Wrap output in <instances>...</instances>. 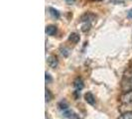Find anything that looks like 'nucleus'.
I'll return each instance as SVG.
<instances>
[{"instance_id": "nucleus-3", "label": "nucleus", "mask_w": 132, "mask_h": 119, "mask_svg": "<svg viewBox=\"0 0 132 119\" xmlns=\"http://www.w3.org/2000/svg\"><path fill=\"white\" fill-rule=\"evenodd\" d=\"M47 64H48V66H50V67H52V69H56V67L58 66V65H59L58 58H57L56 56H54V55L49 56V57L47 58Z\"/></svg>"}, {"instance_id": "nucleus-17", "label": "nucleus", "mask_w": 132, "mask_h": 119, "mask_svg": "<svg viewBox=\"0 0 132 119\" xmlns=\"http://www.w3.org/2000/svg\"><path fill=\"white\" fill-rule=\"evenodd\" d=\"M94 1H102V0H94Z\"/></svg>"}, {"instance_id": "nucleus-14", "label": "nucleus", "mask_w": 132, "mask_h": 119, "mask_svg": "<svg viewBox=\"0 0 132 119\" xmlns=\"http://www.w3.org/2000/svg\"><path fill=\"white\" fill-rule=\"evenodd\" d=\"M46 81L47 82H51V81H52V78H51L50 73H46Z\"/></svg>"}, {"instance_id": "nucleus-12", "label": "nucleus", "mask_w": 132, "mask_h": 119, "mask_svg": "<svg viewBox=\"0 0 132 119\" xmlns=\"http://www.w3.org/2000/svg\"><path fill=\"white\" fill-rule=\"evenodd\" d=\"M118 119H132V111H127L123 113L122 115H120Z\"/></svg>"}, {"instance_id": "nucleus-1", "label": "nucleus", "mask_w": 132, "mask_h": 119, "mask_svg": "<svg viewBox=\"0 0 132 119\" xmlns=\"http://www.w3.org/2000/svg\"><path fill=\"white\" fill-rule=\"evenodd\" d=\"M121 88H122L123 91L132 90V70L130 71V72L127 73V74L125 75L124 79L122 80Z\"/></svg>"}, {"instance_id": "nucleus-5", "label": "nucleus", "mask_w": 132, "mask_h": 119, "mask_svg": "<svg viewBox=\"0 0 132 119\" xmlns=\"http://www.w3.org/2000/svg\"><path fill=\"white\" fill-rule=\"evenodd\" d=\"M62 113H63V115H64L65 117H67V118H69V119H79V116H78V114L75 113L73 110L70 109V108H68L66 110L62 111Z\"/></svg>"}, {"instance_id": "nucleus-15", "label": "nucleus", "mask_w": 132, "mask_h": 119, "mask_svg": "<svg viewBox=\"0 0 132 119\" xmlns=\"http://www.w3.org/2000/svg\"><path fill=\"white\" fill-rule=\"evenodd\" d=\"M127 16H128V18H130V19H132V10H130V11H128V13H127Z\"/></svg>"}, {"instance_id": "nucleus-9", "label": "nucleus", "mask_w": 132, "mask_h": 119, "mask_svg": "<svg viewBox=\"0 0 132 119\" xmlns=\"http://www.w3.org/2000/svg\"><path fill=\"white\" fill-rule=\"evenodd\" d=\"M79 40H80L79 35L77 33H72L71 35H70V37H69V41L72 42V43H73V44H78V43L79 42Z\"/></svg>"}, {"instance_id": "nucleus-11", "label": "nucleus", "mask_w": 132, "mask_h": 119, "mask_svg": "<svg viewBox=\"0 0 132 119\" xmlns=\"http://www.w3.org/2000/svg\"><path fill=\"white\" fill-rule=\"evenodd\" d=\"M58 107H59V109L61 111H64V110L69 108V104H68V102L66 100H62L58 103Z\"/></svg>"}, {"instance_id": "nucleus-6", "label": "nucleus", "mask_w": 132, "mask_h": 119, "mask_svg": "<svg viewBox=\"0 0 132 119\" xmlns=\"http://www.w3.org/2000/svg\"><path fill=\"white\" fill-rule=\"evenodd\" d=\"M94 19H95V16L93 13H86L80 17V21L82 23H90Z\"/></svg>"}, {"instance_id": "nucleus-10", "label": "nucleus", "mask_w": 132, "mask_h": 119, "mask_svg": "<svg viewBox=\"0 0 132 119\" xmlns=\"http://www.w3.org/2000/svg\"><path fill=\"white\" fill-rule=\"evenodd\" d=\"M49 12H50V14H51V16H52L53 18H55V19H59L60 16H61L59 11L56 10V9L53 8V7H50V8H49Z\"/></svg>"}, {"instance_id": "nucleus-7", "label": "nucleus", "mask_w": 132, "mask_h": 119, "mask_svg": "<svg viewBox=\"0 0 132 119\" xmlns=\"http://www.w3.org/2000/svg\"><path fill=\"white\" fill-rule=\"evenodd\" d=\"M85 100H86L89 105H93V106L95 105V97H94V95L90 91H87L85 94Z\"/></svg>"}, {"instance_id": "nucleus-8", "label": "nucleus", "mask_w": 132, "mask_h": 119, "mask_svg": "<svg viewBox=\"0 0 132 119\" xmlns=\"http://www.w3.org/2000/svg\"><path fill=\"white\" fill-rule=\"evenodd\" d=\"M46 34L49 36H54L57 34V27L55 25H49L46 27Z\"/></svg>"}, {"instance_id": "nucleus-2", "label": "nucleus", "mask_w": 132, "mask_h": 119, "mask_svg": "<svg viewBox=\"0 0 132 119\" xmlns=\"http://www.w3.org/2000/svg\"><path fill=\"white\" fill-rule=\"evenodd\" d=\"M120 102L123 104H127V105H131L132 104V90H128V91H124L123 94L120 96Z\"/></svg>"}, {"instance_id": "nucleus-13", "label": "nucleus", "mask_w": 132, "mask_h": 119, "mask_svg": "<svg viewBox=\"0 0 132 119\" xmlns=\"http://www.w3.org/2000/svg\"><path fill=\"white\" fill-rule=\"evenodd\" d=\"M52 99H53V94L51 93V91H50L49 89H46V101L49 102V101H51Z\"/></svg>"}, {"instance_id": "nucleus-16", "label": "nucleus", "mask_w": 132, "mask_h": 119, "mask_svg": "<svg viewBox=\"0 0 132 119\" xmlns=\"http://www.w3.org/2000/svg\"><path fill=\"white\" fill-rule=\"evenodd\" d=\"M67 2H68V3H70V4H72V3H73V1H75V0H66Z\"/></svg>"}, {"instance_id": "nucleus-4", "label": "nucleus", "mask_w": 132, "mask_h": 119, "mask_svg": "<svg viewBox=\"0 0 132 119\" xmlns=\"http://www.w3.org/2000/svg\"><path fill=\"white\" fill-rule=\"evenodd\" d=\"M73 87H75V90L77 91H80L85 87V83L81 78H77L73 80Z\"/></svg>"}]
</instances>
